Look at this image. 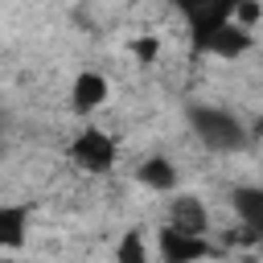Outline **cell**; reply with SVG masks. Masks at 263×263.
<instances>
[{"instance_id":"obj_4","label":"cell","mask_w":263,"mask_h":263,"mask_svg":"<svg viewBox=\"0 0 263 263\" xmlns=\"http://www.w3.org/2000/svg\"><path fill=\"white\" fill-rule=\"evenodd\" d=\"M152 255H160L164 263H197V259L214 255V242H210V234H189V230H177V226H160Z\"/></svg>"},{"instance_id":"obj_2","label":"cell","mask_w":263,"mask_h":263,"mask_svg":"<svg viewBox=\"0 0 263 263\" xmlns=\"http://www.w3.org/2000/svg\"><path fill=\"white\" fill-rule=\"evenodd\" d=\"M66 156H70V164H74L78 173L103 177V173H111V168L119 164V144H115V136L103 132L99 123H82V127L70 136Z\"/></svg>"},{"instance_id":"obj_12","label":"cell","mask_w":263,"mask_h":263,"mask_svg":"<svg viewBox=\"0 0 263 263\" xmlns=\"http://www.w3.org/2000/svg\"><path fill=\"white\" fill-rule=\"evenodd\" d=\"M259 16H263V4H259V0H234V12H230V21H234V25H242V29H251V33H255Z\"/></svg>"},{"instance_id":"obj_9","label":"cell","mask_w":263,"mask_h":263,"mask_svg":"<svg viewBox=\"0 0 263 263\" xmlns=\"http://www.w3.org/2000/svg\"><path fill=\"white\" fill-rule=\"evenodd\" d=\"M230 210L238 214V222H242V230L247 234H263V189L259 185H238V189H230Z\"/></svg>"},{"instance_id":"obj_13","label":"cell","mask_w":263,"mask_h":263,"mask_svg":"<svg viewBox=\"0 0 263 263\" xmlns=\"http://www.w3.org/2000/svg\"><path fill=\"white\" fill-rule=\"evenodd\" d=\"M132 53H136L144 66H152V58L160 53V41H156V37H140V41H132Z\"/></svg>"},{"instance_id":"obj_3","label":"cell","mask_w":263,"mask_h":263,"mask_svg":"<svg viewBox=\"0 0 263 263\" xmlns=\"http://www.w3.org/2000/svg\"><path fill=\"white\" fill-rule=\"evenodd\" d=\"M107 99H111V78L103 70H95V66L74 70V78H70V111L74 115L90 119L107 107Z\"/></svg>"},{"instance_id":"obj_6","label":"cell","mask_w":263,"mask_h":263,"mask_svg":"<svg viewBox=\"0 0 263 263\" xmlns=\"http://www.w3.org/2000/svg\"><path fill=\"white\" fill-rule=\"evenodd\" d=\"M168 4L185 21V29L193 33V41L205 37L210 29H218L222 21H230V12H234V0H168Z\"/></svg>"},{"instance_id":"obj_8","label":"cell","mask_w":263,"mask_h":263,"mask_svg":"<svg viewBox=\"0 0 263 263\" xmlns=\"http://www.w3.org/2000/svg\"><path fill=\"white\" fill-rule=\"evenodd\" d=\"M29 205L25 201H4L0 205V251H21L29 242Z\"/></svg>"},{"instance_id":"obj_10","label":"cell","mask_w":263,"mask_h":263,"mask_svg":"<svg viewBox=\"0 0 263 263\" xmlns=\"http://www.w3.org/2000/svg\"><path fill=\"white\" fill-rule=\"evenodd\" d=\"M136 181L152 193H173L177 189V164L168 156H148L136 164Z\"/></svg>"},{"instance_id":"obj_5","label":"cell","mask_w":263,"mask_h":263,"mask_svg":"<svg viewBox=\"0 0 263 263\" xmlns=\"http://www.w3.org/2000/svg\"><path fill=\"white\" fill-rule=\"evenodd\" d=\"M193 45H197V53H205V58L238 62V58L255 45V33H251V29H242V25H234V21H222L218 29H210L205 37H197Z\"/></svg>"},{"instance_id":"obj_1","label":"cell","mask_w":263,"mask_h":263,"mask_svg":"<svg viewBox=\"0 0 263 263\" xmlns=\"http://www.w3.org/2000/svg\"><path fill=\"white\" fill-rule=\"evenodd\" d=\"M189 127H193V136H197L210 152H238V148L251 140L247 123H242L234 111H226V107H210V103L189 107Z\"/></svg>"},{"instance_id":"obj_11","label":"cell","mask_w":263,"mask_h":263,"mask_svg":"<svg viewBox=\"0 0 263 263\" xmlns=\"http://www.w3.org/2000/svg\"><path fill=\"white\" fill-rule=\"evenodd\" d=\"M115 259L119 263H148L152 259V247L144 242L140 230H123V238L115 242Z\"/></svg>"},{"instance_id":"obj_7","label":"cell","mask_w":263,"mask_h":263,"mask_svg":"<svg viewBox=\"0 0 263 263\" xmlns=\"http://www.w3.org/2000/svg\"><path fill=\"white\" fill-rule=\"evenodd\" d=\"M164 226H177V230H189V234H210V210L197 193H173Z\"/></svg>"}]
</instances>
